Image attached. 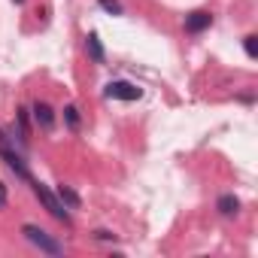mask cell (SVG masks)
Returning a JSON list of instances; mask_svg holds the SVG:
<instances>
[{
    "label": "cell",
    "mask_w": 258,
    "mask_h": 258,
    "mask_svg": "<svg viewBox=\"0 0 258 258\" xmlns=\"http://www.w3.org/2000/svg\"><path fill=\"white\" fill-rule=\"evenodd\" d=\"M28 185L34 188V195L40 198V204L49 210V216H52V219H58V222H64V225H70V222H73V219H70V210L64 207V201H61L49 185H43V182H37V179H31Z\"/></svg>",
    "instance_id": "cell-1"
},
{
    "label": "cell",
    "mask_w": 258,
    "mask_h": 258,
    "mask_svg": "<svg viewBox=\"0 0 258 258\" xmlns=\"http://www.w3.org/2000/svg\"><path fill=\"white\" fill-rule=\"evenodd\" d=\"M0 158H4V164L19 176V179H25V182H31L34 176H31V170H28V161H25V155L16 149V140L10 143L7 140V134L0 131Z\"/></svg>",
    "instance_id": "cell-2"
},
{
    "label": "cell",
    "mask_w": 258,
    "mask_h": 258,
    "mask_svg": "<svg viewBox=\"0 0 258 258\" xmlns=\"http://www.w3.org/2000/svg\"><path fill=\"white\" fill-rule=\"evenodd\" d=\"M22 234H25L28 243H34V246H37L40 252H46V255H61V252H64V246H61L52 234H46L40 225H25Z\"/></svg>",
    "instance_id": "cell-3"
},
{
    "label": "cell",
    "mask_w": 258,
    "mask_h": 258,
    "mask_svg": "<svg viewBox=\"0 0 258 258\" xmlns=\"http://www.w3.org/2000/svg\"><path fill=\"white\" fill-rule=\"evenodd\" d=\"M109 100H140L143 97V88H137L134 82H124V79H115V82H109L106 85V91H103Z\"/></svg>",
    "instance_id": "cell-4"
},
{
    "label": "cell",
    "mask_w": 258,
    "mask_h": 258,
    "mask_svg": "<svg viewBox=\"0 0 258 258\" xmlns=\"http://www.w3.org/2000/svg\"><path fill=\"white\" fill-rule=\"evenodd\" d=\"M210 25H213V16H210L207 10H195V13L185 16V31H188V34H201V31H207Z\"/></svg>",
    "instance_id": "cell-5"
},
{
    "label": "cell",
    "mask_w": 258,
    "mask_h": 258,
    "mask_svg": "<svg viewBox=\"0 0 258 258\" xmlns=\"http://www.w3.org/2000/svg\"><path fill=\"white\" fill-rule=\"evenodd\" d=\"M34 121L43 127V131H49V127L55 124V112H52V106L46 100H37L34 103Z\"/></svg>",
    "instance_id": "cell-6"
},
{
    "label": "cell",
    "mask_w": 258,
    "mask_h": 258,
    "mask_svg": "<svg viewBox=\"0 0 258 258\" xmlns=\"http://www.w3.org/2000/svg\"><path fill=\"white\" fill-rule=\"evenodd\" d=\"M85 52H88V58H91L94 64H103V61H106V55H103V46H100V37H97V34H88V37H85Z\"/></svg>",
    "instance_id": "cell-7"
},
{
    "label": "cell",
    "mask_w": 258,
    "mask_h": 258,
    "mask_svg": "<svg viewBox=\"0 0 258 258\" xmlns=\"http://www.w3.org/2000/svg\"><path fill=\"white\" fill-rule=\"evenodd\" d=\"M58 198L64 201V207H67V210H79V204H82V201H79V195H76L70 185H58Z\"/></svg>",
    "instance_id": "cell-8"
},
{
    "label": "cell",
    "mask_w": 258,
    "mask_h": 258,
    "mask_svg": "<svg viewBox=\"0 0 258 258\" xmlns=\"http://www.w3.org/2000/svg\"><path fill=\"white\" fill-rule=\"evenodd\" d=\"M237 210H240V201H237L234 195H222V198H219V213H222V216H234Z\"/></svg>",
    "instance_id": "cell-9"
},
{
    "label": "cell",
    "mask_w": 258,
    "mask_h": 258,
    "mask_svg": "<svg viewBox=\"0 0 258 258\" xmlns=\"http://www.w3.org/2000/svg\"><path fill=\"white\" fill-rule=\"evenodd\" d=\"M243 49H246V55H249V58H258V37H255V34L243 37Z\"/></svg>",
    "instance_id": "cell-10"
},
{
    "label": "cell",
    "mask_w": 258,
    "mask_h": 258,
    "mask_svg": "<svg viewBox=\"0 0 258 258\" xmlns=\"http://www.w3.org/2000/svg\"><path fill=\"white\" fill-rule=\"evenodd\" d=\"M64 121L76 131V127H79V109L76 106H64Z\"/></svg>",
    "instance_id": "cell-11"
},
{
    "label": "cell",
    "mask_w": 258,
    "mask_h": 258,
    "mask_svg": "<svg viewBox=\"0 0 258 258\" xmlns=\"http://www.w3.org/2000/svg\"><path fill=\"white\" fill-rule=\"evenodd\" d=\"M97 7L106 10L109 16H121V4H118V0H97Z\"/></svg>",
    "instance_id": "cell-12"
},
{
    "label": "cell",
    "mask_w": 258,
    "mask_h": 258,
    "mask_svg": "<svg viewBox=\"0 0 258 258\" xmlns=\"http://www.w3.org/2000/svg\"><path fill=\"white\" fill-rule=\"evenodd\" d=\"M94 237L97 240H115V234H109V231H94Z\"/></svg>",
    "instance_id": "cell-13"
},
{
    "label": "cell",
    "mask_w": 258,
    "mask_h": 258,
    "mask_svg": "<svg viewBox=\"0 0 258 258\" xmlns=\"http://www.w3.org/2000/svg\"><path fill=\"white\" fill-rule=\"evenodd\" d=\"M4 207H7V185L0 182V210H4Z\"/></svg>",
    "instance_id": "cell-14"
},
{
    "label": "cell",
    "mask_w": 258,
    "mask_h": 258,
    "mask_svg": "<svg viewBox=\"0 0 258 258\" xmlns=\"http://www.w3.org/2000/svg\"><path fill=\"white\" fill-rule=\"evenodd\" d=\"M13 4H25V0H13Z\"/></svg>",
    "instance_id": "cell-15"
}]
</instances>
